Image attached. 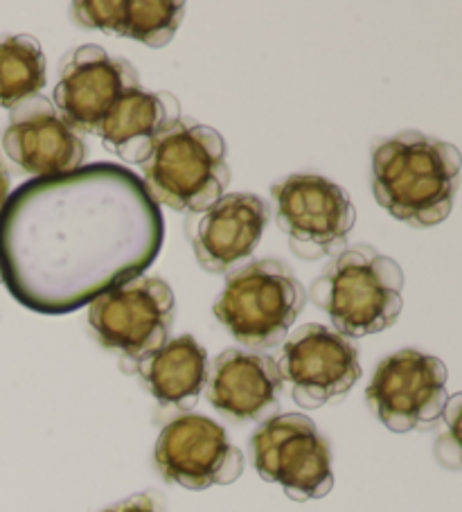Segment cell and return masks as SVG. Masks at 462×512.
<instances>
[{
    "instance_id": "obj_1",
    "label": "cell",
    "mask_w": 462,
    "mask_h": 512,
    "mask_svg": "<svg viewBox=\"0 0 462 512\" xmlns=\"http://www.w3.org/2000/svg\"><path fill=\"white\" fill-rule=\"evenodd\" d=\"M165 224L138 174L118 163L32 179L0 213V278L32 312L61 316L138 278Z\"/></svg>"
},
{
    "instance_id": "obj_2",
    "label": "cell",
    "mask_w": 462,
    "mask_h": 512,
    "mask_svg": "<svg viewBox=\"0 0 462 512\" xmlns=\"http://www.w3.org/2000/svg\"><path fill=\"white\" fill-rule=\"evenodd\" d=\"M460 188V152L422 131L379 138L372 145V192L390 217L431 228L451 215Z\"/></svg>"
},
{
    "instance_id": "obj_3",
    "label": "cell",
    "mask_w": 462,
    "mask_h": 512,
    "mask_svg": "<svg viewBox=\"0 0 462 512\" xmlns=\"http://www.w3.org/2000/svg\"><path fill=\"white\" fill-rule=\"evenodd\" d=\"M404 271L375 246L357 244L327 264L309 296L348 339L370 337L395 325L402 314Z\"/></svg>"
},
{
    "instance_id": "obj_4",
    "label": "cell",
    "mask_w": 462,
    "mask_h": 512,
    "mask_svg": "<svg viewBox=\"0 0 462 512\" xmlns=\"http://www.w3.org/2000/svg\"><path fill=\"white\" fill-rule=\"evenodd\" d=\"M140 170L151 199L179 213H206L230 185L224 138L192 118L176 120Z\"/></svg>"
},
{
    "instance_id": "obj_5",
    "label": "cell",
    "mask_w": 462,
    "mask_h": 512,
    "mask_svg": "<svg viewBox=\"0 0 462 512\" xmlns=\"http://www.w3.org/2000/svg\"><path fill=\"white\" fill-rule=\"evenodd\" d=\"M307 305V291L280 260H255L230 273L215 316L246 348L282 346Z\"/></svg>"
},
{
    "instance_id": "obj_6",
    "label": "cell",
    "mask_w": 462,
    "mask_h": 512,
    "mask_svg": "<svg viewBox=\"0 0 462 512\" xmlns=\"http://www.w3.org/2000/svg\"><path fill=\"white\" fill-rule=\"evenodd\" d=\"M176 296L163 278L142 276L104 291L88 307V325L106 350L140 364L170 341Z\"/></svg>"
},
{
    "instance_id": "obj_7",
    "label": "cell",
    "mask_w": 462,
    "mask_h": 512,
    "mask_svg": "<svg viewBox=\"0 0 462 512\" xmlns=\"http://www.w3.org/2000/svg\"><path fill=\"white\" fill-rule=\"evenodd\" d=\"M275 222L302 260L336 258L348 246L357 210L341 185L318 174H289L271 188Z\"/></svg>"
},
{
    "instance_id": "obj_8",
    "label": "cell",
    "mask_w": 462,
    "mask_h": 512,
    "mask_svg": "<svg viewBox=\"0 0 462 512\" xmlns=\"http://www.w3.org/2000/svg\"><path fill=\"white\" fill-rule=\"evenodd\" d=\"M251 461L264 481L282 485L293 501L323 499L334 488L330 445L302 413L264 420L251 438Z\"/></svg>"
},
{
    "instance_id": "obj_9",
    "label": "cell",
    "mask_w": 462,
    "mask_h": 512,
    "mask_svg": "<svg viewBox=\"0 0 462 512\" xmlns=\"http://www.w3.org/2000/svg\"><path fill=\"white\" fill-rule=\"evenodd\" d=\"M449 370L438 357L399 350L377 366L366 400L381 425L395 434L426 431L447 411Z\"/></svg>"
},
{
    "instance_id": "obj_10",
    "label": "cell",
    "mask_w": 462,
    "mask_h": 512,
    "mask_svg": "<svg viewBox=\"0 0 462 512\" xmlns=\"http://www.w3.org/2000/svg\"><path fill=\"white\" fill-rule=\"evenodd\" d=\"M275 364L300 409H321L327 402L341 400L363 373L357 346L321 323L302 325L284 339Z\"/></svg>"
},
{
    "instance_id": "obj_11",
    "label": "cell",
    "mask_w": 462,
    "mask_h": 512,
    "mask_svg": "<svg viewBox=\"0 0 462 512\" xmlns=\"http://www.w3.org/2000/svg\"><path fill=\"white\" fill-rule=\"evenodd\" d=\"M154 461L167 483L188 490L230 485L244 472V454L230 443L226 429L197 413H185L161 431Z\"/></svg>"
},
{
    "instance_id": "obj_12",
    "label": "cell",
    "mask_w": 462,
    "mask_h": 512,
    "mask_svg": "<svg viewBox=\"0 0 462 512\" xmlns=\"http://www.w3.org/2000/svg\"><path fill=\"white\" fill-rule=\"evenodd\" d=\"M140 88V75L127 59L111 57L88 43L61 61L55 88V109L77 134H97V127L122 95Z\"/></svg>"
},
{
    "instance_id": "obj_13",
    "label": "cell",
    "mask_w": 462,
    "mask_h": 512,
    "mask_svg": "<svg viewBox=\"0 0 462 512\" xmlns=\"http://www.w3.org/2000/svg\"><path fill=\"white\" fill-rule=\"evenodd\" d=\"M3 149L16 170L34 179L75 172L88 154L84 138L43 95H32L10 111Z\"/></svg>"
},
{
    "instance_id": "obj_14",
    "label": "cell",
    "mask_w": 462,
    "mask_h": 512,
    "mask_svg": "<svg viewBox=\"0 0 462 512\" xmlns=\"http://www.w3.org/2000/svg\"><path fill=\"white\" fill-rule=\"evenodd\" d=\"M284 391L275 359L230 348L212 361L206 379L208 402L230 420H269L278 411Z\"/></svg>"
},
{
    "instance_id": "obj_15",
    "label": "cell",
    "mask_w": 462,
    "mask_h": 512,
    "mask_svg": "<svg viewBox=\"0 0 462 512\" xmlns=\"http://www.w3.org/2000/svg\"><path fill=\"white\" fill-rule=\"evenodd\" d=\"M269 219V203L257 194H224L194 228V255L201 269L228 273L242 267L255 253Z\"/></svg>"
},
{
    "instance_id": "obj_16",
    "label": "cell",
    "mask_w": 462,
    "mask_h": 512,
    "mask_svg": "<svg viewBox=\"0 0 462 512\" xmlns=\"http://www.w3.org/2000/svg\"><path fill=\"white\" fill-rule=\"evenodd\" d=\"M176 120H181V104L172 93H149L140 86L113 104L95 136L120 161L140 165Z\"/></svg>"
},
{
    "instance_id": "obj_17",
    "label": "cell",
    "mask_w": 462,
    "mask_h": 512,
    "mask_svg": "<svg viewBox=\"0 0 462 512\" xmlns=\"http://www.w3.org/2000/svg\"><path fill=\"white\" fill-rule=\"evenodd\" d=\"M179 0H82L73 5V19L84 30H100L115 37L165 48L183 21Z\"/></svg>"
},
{
    "instance_id": "obj_18",
    "label": "cell",
    "mask_w": 462,
    "mask_h": 512,
    "mask_svg": "<svg viewBox=\"0 0 462 512\" xmlns=\"http://www.w3.org/2000/svg\"><path fill=\"white\" fill-rule=\"evenodd\" d=\"M147 391L163 406L190 411L197 406L208 379V355L201 343L183 334L136 364Z\"/></svg>"
},
{
    "instance_id": "obj_19",
    "label": "cell",
    "mask_w": 462,
    "mask_h": 512,
    "mask_svg": "<svg viewBox=\"0 0 462 512\" xmlns=\"http://www.w3.org/2000/svg\"><path fill=\"white\" fill-rule=\"evenodd\" d=\"M46 86V57L30 34L0 37V109H14Z\"/></svg>"
},
{
    "instance_id": "obj_20",
    "label": "cell",
    "mask_w": 462,
    "mask_h": 512,
    "mask_svg": "<svg viewBox=\"0 0 462 512\" xmlns=\"http://www.w3.org/2000/svg\"><path fill=\"white\" fill-rule=\"evenodd\" d=\"M102 512H165V503L161 494L140 492L120 503H115V506L106 508Z\"/></svg>"
},
{
    "instance_id": "obj_21",
    "label": "cell",
    "mask_w": 462,
    "mask_h": 512,
    "mask_svg": "<svg viewBox=\"0 0 462 512\" xmlns=\"http://www.w3.org/2000/svg\"><path fill=\"white\" fill-rule=\"evenodd\" d=\"M7 199H10V172L0 161V213H3Z\"/></svg>"
}]
</instances>
